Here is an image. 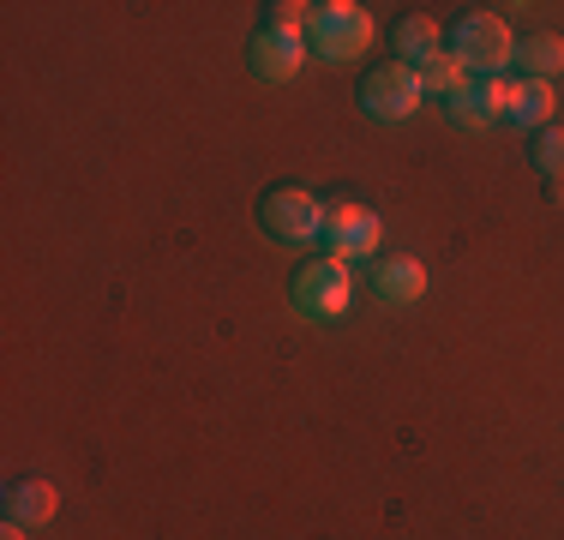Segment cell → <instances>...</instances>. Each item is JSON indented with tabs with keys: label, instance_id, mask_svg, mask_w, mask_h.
<instances>
[{
	"label": "cell",
	"instance_id": "3957f363",
	"mask_svg": "<svg viewBox=\"0 0 564 540\" xmlns=\"http://www.w3.org/2000/svg\"><path fill=\"white\" fill-rule=\"evenodd\" d=\"M289 301L301 306L306 318H343L348 301H355V277H348L343 259H325V252H313V259L294 264Z\"/></svg>",
	"mask_w": 564,
	"mask_h": 540
},
{
	"label": "cell",
	"instance_id": "52a82bcc",
	"mask_svg": "<svg viewBox=\"0 0 564 540\" xmlns=\"http://www.w3.org/2000/svg\"><path fill=\"white\" fill-rule=\"evenodd\" d=\"M247 61L264 85H289L306 66V31H282V24H259L247 43Z\"/></svg>",
	"mask_w": 564,
	"mask_h": 540
},
{
	"label": "cell",
	"instance_id": "30bf717a",
	"mask_svg": "<svg viewBox=\"0 0 564 540\" xmlns=\"http://www.w3.org/2000/svg\"><path fill=\"white\" fill-rule=\"evenodd\" d=\"M61 493L48 480H12L7 486V522H19V529H43L48 517H55Z\"/></svg>",
	"mask_w": 564,
	"mask_h": 540
},
{
	"label": "cell",
	"instance_id": "7c38bea8",
	"mask_svg": "<svg viewBox=\"0 0 564 540\" xmlns=\"http://www.w3.org/2000/svg\"><path fill=\"white\" fill-rule=\"evenodd\" d=\"M517 73L522 78H541V85H553V78L564 73V36H553V31H534V36H522L517 43Z\"/></svg>",
	"mask_w": 564,
	"mask_h": 540
},
{
	"label": "cell",
	"instance_id": "8fae6325",
	"mask_svg": "<svg viewBox=\"0 0 564 540\" xmlns=\"http://www.w3.org/2000/svg\"><path fill=\"white\" fill-rule=\"evenodd\" d=\"M372 289L384 294V301H421L426 294V270H421V259H402V252H391V259H379L372 264Z\"/></svg>",
	"mask_w": 564,
	"mask_h": 540
},
{
	"label": "cell",
	"instance_id": "9c48e42d",
	"mask_svg": "<svg viewBox=\"0 0 564 540\" xmlns=\"http://www.w3.org/2000/svg\"><path fill=\"white\" fill-rule=\"evenodd\" d=\"M391 43H397L402 66H421V61H433V54H445V24L426 19V12H409V19L391 31Z\"/></svg>",
	"mask_w": 564,
	"mask_h": 540
},
{
	"label": "cell",
	"instance_id": "2e32d148",
	"mask_svg": "<svg viewBox=\"0 0 564 540\" xmlns=\"http://www.w3.org/2000/svg\"><path fill=\"white\" fill-rule=\"evenodd\" d=\"M546 198H553V205H564V181H546Z\"/></svg>",
	"mask_w": 564,
	"mask_h": 540
},
{
	"label": "cell",
	"instance_id": "7a4b0ae2",
	"mask_svg": "<svg viewBox=\"0 0 564 540\" xmlns=\"http://www.w3.org/2000/svg\"><path fill=\"white\" fill-rule=\"evenodd\" d=\"M306 48L330 66L360 61V54L372 48V12H360L355 0H325V7H313V19H306Z\"/></svg>",
	"mask_w": 564,
	"mask_h": 540
},
{
	"label": "cell",
	"instance_id": "4fadbf2b",
	"mask_svg": "<svg viewBox=\"0 0 564 540\" xmlns=\"http://www.w3.org/2000/svg\"><path fill=\"white\" fill-rule=\"evenodd\" d=\"M510 127H553V85H541V78H517V90H510Z\"/></svg>",
	"mask_w": 564,
	"mask_h": 540
},
{
	"label": "cell",
	"instance_id": "5b68a950",
	"mask_svg": "<svg viewBox=\"0 0 564 540\" xmlns=\"http://www.w3.org/2000/svg\"><path fill=\"white\" fill-rule=\"evenodd\" d=\"M318 223H325V205H318L306 186H271V193L259 198V228L282 247H306V240H318Z\"/></svg>",
	"mask_w": 564,
	"mask_h": 540
},
{
	"label": "cell",
	"instance_id": "ba28073f",
	"mask_svg": "<svg viewBox=\"0 0 564 540\" xmlns=\"http://www.w3.org/2000/svg\"><path fill=\"white\" fill-rule=\"evenodd\" d=\"M510 78H468L456 97H445V115H451V127H468V132H480V127H492V120H505L510 115Z\"/></svg>",
	"mask_w": 564,
	"mask_h": 540
},
{
	"label": "cell",
	"instance_id": "5bb4252c",
	"mask_svg": "<svg viewBox=\"0 0 564 540\" xmlns=\"http://www.w3.org/2000/svg\"><path fill=\"white\" fill-rule=\"evenodd\" d=\"M414 78H421V97H456V90L468 85V73L451 61V54H433V61L414 66Z\"/></svg>",
	"mask_w": 564,
	"mask_h": 540
},
{
	"label": "cell",
	"instance_id": "9a60e30c",
	"mask_svg": "<svg viewBox=\"0 0 564 540\" xmlns=\"http://www.w3.org/2000/svg\"><path fill=\"white\" fill-rule=\"evenodd\" d=\"M529 156H534V169H541L546 181H564V127H558V120H553V127L534 132Z\"/></svg>",
	"mask_w": 564,
	"mask_h": 540
},
{
	"label": "cell",
	"instance_id": "6da1fadb",
	"mask_svg": "<svg viewBox=\"0 0 564 540\" xmlns=\"http://www.w3.org/2000/svg\"><path fill=\"white\" fill-rule=\"evenodd\" d=\"M445 54L475 78H499L510 66V54H517V43H510V24L499 12H463L456 24H445Z\"/></svg>",
	"mask_w": 564,
	"mask_h": 540
},
{
	"label": "cell",
	"instance_id": "e0dca14e",
	"mask_svg": "<svg viewBox=\"0 0 564 540\" xmlns=\"http://www.w3.org/2000/svg\"><path fill=\"white\" fill-rule=\"evenodd\" d=\"M0 540H24V529H19V522H7V529H0Z\"/></svg>",
	"mask_w": 564,
	"mask_h": 540
},
{
	"label": "cell",
	"instance_id": "277c9868",
	"mask_svg": "<svg viewBox=\"0 0 564 540\" xmlns=\"http://www.w3.org/2000/svg\"><path fill=\"white\" fill-rule=\"evenodd\" d=\"M318 240H325V259L355 264V259H372V252H379L384 223H379L367 205H360V198H330V205H325V223H318Z\"/></svg>",
	"mask_w": 564,
	"mask_h": 540
},
{
	"label": "cell",
	"instance_id": "8992f818",
	"mask_svg": "<svg viewBox=\"0 0 564 540\" xmlns=\"http://www.w3.org/2000/svg\"><path fill=\"white\" fill-rule=\"evenodd\" d=\"M355 102L367 108L372 120H409L414 108H421V78H414V66H402V61H379V66L360 73Z\"/></svg>",
	"mask_w": 564,
	"mask_h": 540
}]
</instances>
